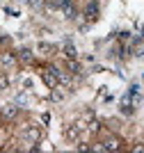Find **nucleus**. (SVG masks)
<instances>
[{
    "label": "nucleus",
    "mask_w": 144,
    "mask_h": 153,
    "mask_svg": "<svg viewBox=\"0 0 144 153\" xmlns=\"http://www.w3.org/2000/svg\"><path fill=\"white\" fill-rule=\"evenodd\" d=\"M85 16H87L89 21H96V19H98V5H96V2H87V7H85Z\"/></svg>",
    "instance_id": "5"
},
{
    "label": "nucleus",
    "mask_w": 144,
    "mask_h": 153,
    "mask_svg": "<svg viewBox=\"0 0 144 153\" xmlns=\"http://www.w3.org/2000/svg\"><path fill=\"white\" fill-rule=\"evenodd\" d=\"M41 80H44V82L48 85V87H53V89H55V87H57V82H60V80H57V76H55V73H53L50 69L41 71Z\"/></svg>",
    "instance_id": "3"
},
{
    "label": "nucleus",
    "mask_w": 144,
    "mask_h": 153,
    "mask_svg": "<svg viewBox=\"0 0 144 153\" xmlns=\"http://www.w3.org/2000/svg\"><path fill=\"white\" fill-rule=\"evenodd\" d=\"M39 51L44 53V55H53V53H55L57 48H55L53 44H39Z\"/></svg>",
    "instance_id": "9"
},
{
    "label": "nucleus",
    "mask_w": 144,
    "mask_h": 153,
    "mask_svg": "<svg viewBox=\"0 0 144 153\" xmlns=\"http://www.w3.org/2000/svg\"><path fill=\"white\" fill-rule=\"evenodd\" d=\"M16 114H19V108H16V105H7V108H2V112H0V117L7 119V121L16 119Z\"/></svg>",
    "instance_id": "4"
},
{
    "label": "nucleus",
    "mask_w": 144,
    "mask_h": 153,
    "mask_svg": "<svg viewBox=\"0 0 144 153\" xmlns=\"http://www.w3.org/2000/svg\"><path fill=\"white\" fill-rule=\"evenodd\" d=\"M80 128H82V126H69V128H66V137H69V140H78Z\"/></svg>",
    "instance_id": "8"
},
{
    "label": "nucleus",
    "mask_w": 144,
    "mask_h": 153,
    "mask_svg": "<svg viewBox=\"0 0 144 153\" xmlns=\"http://www.w3.org/2000/svg\"><path fill=\"white\" fill-rule=\"evenodd\" d=\"M53 101H62V91H53Z\"/></svg>",
    "instance_id": "15"
},
{
    "label": "nucleus",
    "mask_w": 144,
    "mask_h": 153,
    "mask_svg": "<svg viewBox=\"0 0 144 153\" xmlns=\"http://www.w3.org/2000/svg\"><path fill=\"white\" fill-rule=\"evenodd\" d=\"M23 137H25L28 142H37L39 137H41V133H39V128H37V126H30V128L23 133Z\"/></svg>",
    "instance_id": "6"
},
{
    "label": "nucleus",
    "mask_w": 144,
    "mask_h": 153,
    "mask_svg": "<svg viewBox=\"0 0 144 153\" xmlns=\"http://www.w3.org/2000/svg\"><path fill=\"white\" fill-rule=\"evenodd\" d=\"M19 57L23 59V62H30V59H32V51H28V48H21V51H19Z\"/></svg>",
    "instance_id": "13"
},
{
    "label": "nucleus",
    "mask_w": 144,
    "mask_h": 153,
    "mask_svg": "<svg viewBox=\"0 0 144 153\" xmlns=\"http://www.w3.org/2000/svg\"><path fill=\"white\" fill-rule=\"evenodd\" d=\"M142 37H144V34H142Z\"/></svg>",
    "instance_id": "16"
},
{
    "label": "nucleus",
    "mask_w": 144,
    "mask_h": 153,
    "mask_svg": "<svg viewBox=\"0 0 144 153\" xmlns=\"http://www.w3.org/2000/svg\"><path fill=\"white\" fill-rule=\"evenodd\" d=\"M119 149H121V140H117V137H107L101 144V151H119Z\"/></svg>",
    "instance_id": "2"
},
{
    "label": "nucleus",
    "mask_w": 144,
    "mask_h": 153,
    "mask_svg": "<svg viewBox=\"0 0 144 153\" xmlns=\"http://www.w3.org/2000/svg\"><path fill=\"white\" fill-rule=\"evenodd\" d=\"M62 14H64V19H75L78 16V9H75V5H73V0H62Z\"/></svg>",
    "instance_id": "1"
},
{
    "label": "nucleus",
    "mask_w": 144,
    "mask_h": 153,
    "mask_svg": "<svg viewBox=\"0 0 144 153\" xmlns=\"http://www.w3.org/2000/svg\"><path fill=\"white\" fill-rule=\"evenodd\" d=\"M5 89H9V76L0 71V91H5Z\"/></svg>",
    "instance_id": "10"
},
{
    "label": "nucleus",
    "mask_w": 144,
    "mask_h": 153,
    "mask_svg": "<svg viewBox=\"0 0 144 153\" xmlns=\"http://www.w3.org/2000/svg\"><path fill=\"white\" fill-rule=\"evenodd\" d=\"M44 2H46L48 7H57V9L62 7V0H44Z\"/></svg>",
    "instance_id": "14"
},
{
    "label": "nucleus",
    "mask_w": 144,
    "mask_h": 153,
    "mask_svg": "<svg viewBox=\"0 0 144 153\" xmlns=\"http://www.w3.org/2000/svg\"><path fill=\"white\" fill-rule=\"evenodd\" d=\"M69 69H71V73H75V76H78V73H82V66L75 62V59H69Z\"/></svg>",
    "instance_id": "12"
},
{
    "label": "nucleus",
    "mask_w": 144,
    "mask_h": 153,
    "mask_svg": "<svg viewBox=\"0 0 144 153\" xmlns=\"http://www.w3.org/2000/svg\"><path fill=\"white\" fill-rule=\"evenodd\" d=\"M14 62H16V57H14L12 53H2V55H0V66L7 69V66H12Z\"/></svg>",
    "instance_id": "7"
},
{
    "label": "nucleus",
    "mask_w": 144,
    "mask_h": 153,
    "mask_svg": "<svg viewBox=\"0 0 144 153\" xmlns=\"http://www.w3.org/2000/svg\"><path fill=\"white\" fill-rule=\"evenodd\" d=\"M64 55H66L69 59H75V57H78V53H75V48H73L71 44H66V46H64Z\"/></svg>",
    "instance_id": "11"
}]
</instances>
